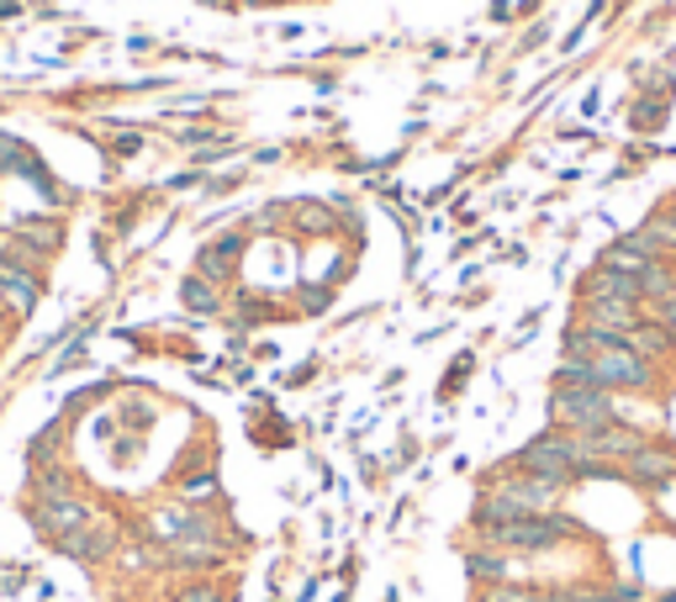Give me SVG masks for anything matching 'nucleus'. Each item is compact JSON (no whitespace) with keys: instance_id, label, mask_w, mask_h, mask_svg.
I'll return each mask as SVG.
<instances>
[{"instance_id":"32","label":"nucleus","mask_w":676,"mask_h":602,"mask_svg":"<svg viewBox=\"0 0 676 602\" xmlns=\"http://www.w3.org/2000/svg\"><path fill=\"white\" fill-rule=\"evenodd\" d=\"M122 418H127L133 429H148V423H154V408H144V402H133V408H122Z\"/></svg>"},{"instance_id":"24","label":"nucleus","mask_w":676,"mask_h":602,"mask_svg":"<svg viewBox=\"0 0 676 602\" xmlns=\"http://www.w3.org/2000/svg\"><path fill=\"white\" fill-rule=\"evenodd\" d=\"M328 307H334V286H323V281L296 286V313H328Z\"/></svg>"},{"instance_id":"21","label":"nucleus","mask_w":676,"mask_h":602,"mask_svg":"<svg viewBox=\"0 0 676 602\" xmlns=\"http://www.w3.org/2000/svg\"><path fill=\"white\" fill-rule=\"evenodd\" d=\"M539 587L534 581H497V587H476V602H534Z\"/></svg>"},{"instance_id":"37","label":"nucleus","mask_w":676,"mask_h":602,"mask_svg":"<svg viewBox=\"0 0 676 602\" xmlns=\"http://www.w3.org/2000/svg\"><path fill=\"white\" fill-rule=\"evenodd\" d=\"M233 6H270V0H233Z\"/></svg>"},{"instance_id":"12","label":"nucleus","mask_w":676,"mask_h":602,"mask_svg":"<svg viewBox=\"0 0 676 602\" xmlns=\"http://www.w3.org/2000/svg\"><path fill=\"white\" fill-rule=\"evenodd\" d=\"M598 265L608 270H624V275H645V270L655 265V254H651V243H645V233L634 228V233H619V239L603 249V260Z\"/></svg>"},{"instance_id":"29","label":"nucleus","mask_w":676,"mask_h":602,"mask_svg":"<svg viewBox=\"0 0 676 602\" xmlns=\"http://www.w3.org/2000/svg\"><path fill=\"white\" fill-rule=\"evenodd\" d=\"M175 138H180L186 148H196V144H228V133H218V127H180Z\"/></svg>"},{"instance_id":"25","label":"nucleus","mask_w":676,"mask_h":602,"mask_svg":"<svg viewBox=\"0 0 676 602\" xmlns=\"http://www.w3.org/2000/svg\"><path fill=\"white\" fill-rule=\"evenodd\" d=\"M175 602H233V592L228 587H212V581H186L180 592H175Z\"/></svg>"},{"instance_id":"22","label":"nucleus","mask_w":676,"mask_h":602,"mask_svg":"<svg viewBox=\"0 0 676 602\" xmlns=\"http://www.w3.org/2000/svg\"><path fill=\"white\" fill-rule=\"evenodd\" d=\"M286 207L291 201H270V207H260V212H249L243 233H281V228H286Z\"/></svg>"},{"instance_id":"15","label":"nucleus","mask_w":676,"mask_h":602,"mask_svg":"<svg viewBox=\"0 0 676 602\" xmlns=\"http://www.w3.org/2000/svg\"><path fill=\"white\" fill-rule=\"evenodd\" d=\"M0 291H6L11 313L27 317L38 307V296H43V275H32V270H0Z\"/></svg>"},{"instance_id":"2","label":"nucleus","mask_w":676,"mask_h":602,"mask_svg":"<svg viewBox=\"0 0 676 602\" xmlns=\"http://www.w3.org/2000/svg\"><path fill=\"white\" fill-rule=\"evenodd\" d=\"M550 429H566V434H603L608 423H619V402L613 391H598V386H550Z\"/></svg>"},{"instance_id":"20","label":"nucleus","mask_w":676,"mask_h":602,"mask_svg":"<svg viewBox=\"0 0 676 602\" xmlns=\"http://www.w3.org/2000/svg\"><path fill=\"white\" fill-rule=\"evenodd\" d=\"M666 101L672 96H640L629 106V127H634V133H655V127L666 122Z\"/></svg>"},{"instance_id":"5","label":"nucleus","mask_w":676,"mask_h":602,"mask_svg":"<svg viewBox=\"0 0 676 602\" xmlns=\"http://www.w3.org/2000/svg\"><path fill=\"white\" fill-rule=\"evenodd\" d=\"M117 545H122V534H117V524H106V518H91L85 529L53 539V550L80 560V566H106V560L117 555Z\"/></svg>"},{"instance_id":"4","label":"nucleus","mask_w":676,"mask_h":602,"mask_svg":"<svg viewBox=\"0 0 676 602\" xmlns=\"http://www.w3.org/2000/svg\"><path fill=\"white\" fill-rule=\"evenodd\" d=\"M672 482H676V444L672 439H651L645 450H634V455L624 460V486L645 492V497H661Z\"/></svg>"},{"instance_id":"33","label":"nucleus","mask_w":676,"mask_h":602,"mask_svg":"<svg viewBox=\"0 0 676 602\" xmlns=\"http://www.w3.org/2000/svg\"><path fill=\"white\" fill-rule=\"evenodd\" d=\"M281 159H286V148H260L254 154V165H281Z\"/></svg>"},{"instance_id":"1","label":"nucleus","mask_w":676,"mask_h":602,"mask_svg":"<svg viewBox=\"0 0 676 602\" xmlns=\"http://www.w3.org/2000/svg\"><path fill=\"white\" fill-rule=\"evenodd\" d=\"M476 545H492L503 555H550V550H566V545H587L592 529L581 524L577 513H529V518H513V524H497V529H482L471 534Z\"/></svg>"},{"instance_id":"38","label":"nucleus","mask_w":676,"mask_h":602,"mask_svg":"<svg viewBox=\"0 0 676 602\" xmlns=\"http://www.w3.org/2000/svg\"><path fill=\"white\" fill-rule=\"evenodd\" d=\"M201 6H218V11H222V6H233V0H201Z\"/></svg>"},{"instance_id":"11","label":"nucleus","mask_w":676,"mask_h":602,"mask_svg":"<svg viewBox=\"0 0 676 602\" xmlns=\"http://www.w3.org/2000/svg\"><path fill=\"white\" fill-rule=\"evenodd\" d=\"M286 228L302 239H334L338 233V212L334 201H291L286 207Z\"/></svg>"},{"instance_id":"27","label":"nucleus","mask_w":676,"mask_h":602,"mask_svg":"<svg viewBox=\"0 0 676 602\" xmlns=\"http://www.w3.org/2000/svg\"><path fill=\"white\" fill-rule=\"evenodd\" d=\"M338 212V233H349V243H365V212L355 201H334Z\"/></svg>"},{"instance_id":"30","label":"nucleus","mask_w":676,"mask_h":602,"mask_svg":"<svg viewBox=\"0 0 676 602\" xmlns=\"http://www.w3.org/2000/svg\"><path fill=\"white\" fill-rule=\"evenodd\" d=\"M645 317H651V323H661V328L672 334V344H676V296H666V302H655V307H645Z\"/></svg>"},{"instance_id":"23","label":"nucleus","mask_w":676,"mask_h":602,"mask_svg":"<svg viewBox=\"0 0 676 602\" xmlns=\"http://www.w3.org/2000/svg\"><path fill=\"white\" fill-rule=\"evenodd\" d=\"M180 497L191 507H207V497H218V471H196V476H186L180 482Z\"/></svg>"},{"instance_id":"10","label":"nucleus","mask_w":676,"mask_h":602,"mask_svg":"<svg viewBox=\"0 0 676 602\" xmlns=\"http://www.w3.org/2000/svg\"><path fill=\"white\" fill-rule=\"evenodd\" d=\"M655 434H645V429H634V423H608L603 434H587V444H592V460H629L634 450H645Z\"/></svg>"},{"instance_id":"6","label":"nucleus","mask_w":676,"mask_h":602,"mask_svg":"<svg viewBox=\"0 0 676 602\" xmlns=\"http://www.w3.org/2000/svg\"><path fill=\"white\" fill-rule=\"evenodd\" d=\"M96 513H91V503H80V497H38L32 503V524H38V534L43 539H64V534H74V529H85Z\"/></svg>"},{"instance_id":"28","label":"nucleus","mask_w":676,"mask_h":602,"mask_svg":"<svg viewBox=\"0 0 676 602\" xmlns=\"http://www.w3.org/2000/svg\"><path fill=\"white\" fill-rule=\"evenodd\" d=\"M608 602H651V592H645L640 577H619V581H608Z\"/></svg>"},{"instance_id":"18","label":"nucleus","mask_w":676,"mask_h":602,"mask_svg":"<svg viewBox=\"0 0 676 602\" xmlns=\"http://www.w3.org/2000/svg\"><path fill=\"white\" fill-rule=\"evenodd\" d=\"M666 296H676V265L672 260H655V265L640 275V302L655 307V302H666Z\"/></svg>"},{"instance_id":"16","label":"nucleus","mask_w":676,"mask_h":602,"mask_svg":"<svg viewBox=\"0 0 676 602\" xmlns=\"http://www.w3.org/2000/svg\"><path fill=\"white\" fill-rule=\"evenodd\" d=\"M180 302H186V313H196V317H218L222 286H212L207 275H186V281H180Z\"/></svg>"},{"instance_id":"36","label":"nucleus","mask_w":676,"mask_h":602,"mask_svg":"<svg viewBox=\"0 0 676 602\" xmlns=\"http://www.w3.org/2000/svg\"><path fill=\"white\" fill-rule=\"evenodd\" d=\"M651 602H676V587H672V592H661V598H651Z\"/></svg>"},{"instance_id":"3","label":"nucleus","mask_w":676,"mask_h":602,"mask_svg":"<svg viewBox=\"0 0 676 602\" xmlns=\"http://www.w3.org/2000/svg\"><path fill=\"white\" fill-rule=\"evenodd\" d=\"M661 365L640 360L629 344H613V349H603V355H592V381L603 386V391H640V397H651L655 386H661V376H655Z\"/></svg>"},{"instance_id":"17","label":"nucleus","mask_w":676,"mask_h":602,"mask_svg":"<svg viewBox=\"0 0 676 602\" xmlns=\"http://www.w3.org/2000/svg\"><path fill=\"white\" fill-rule=\"evenodd\" d=\"M11 233H17V239H27L32 249H38V254H43V260H49L53 249L64 243V222H53V218H22L17 228H11Z\"/></svg>"},{"instance_id":"7","label":"nucleus","mask_w":676,"mask_h":602,"mask_svg":"<svg viewBox=\"0 0 676 602\" xmlns=\"http://www.w3.org/2000/svg\"><path fill=\"white\" fill-rule=\"evenodd\" d=\"M577 302H640V275H624V270L592 265L577 281ZM645 307V302H640Z\"/></svg>"},{"instance_id":"14","label":"nucleus","mask_w":676,"mask_h":602,"mask_svg":"<svg viewBox=\"0 0 676 602\" xmlns=\"http://www.w3.org/2000/svg\"><path fill=\"white\" fill-rule=\"evenodd\" d=\"M624 344L640 355V360H651V365H661V360H672L676 355V344H672V334L661 328V323H651V317H640L634 328L624 334Z\"/></svg>"},{"instance_id":"35","label":"nucleus","mask_w":676,"mask_h":602,"mask_svg":"<svg viewBox=\"0 0 676 602\" xmlns=\"http://www.w3.org/2000/svg\"><path fill=\"white\" fill-rule=\"evenodd\" d=\"M661 212H666V218H672V228H676V196H666V201H661Z\"/></svg>"},{"instance_id":"26","label":"nucleus","mask_w":676,"mask_h":602,"mask_svg":"<svg viewBox=\"0 0 676 602\" xmlns=\"http://www.w3.org/2000/svg\"><path fill=\"white\" fill-rule=\"evenodd\" d=\"M471 370H476V355H471V349H465V355H455V360H450V376H444V386H439V397L450 402L460 386L471 381Z\"/></svg>"},{"instance_id":"13","label":"nucleus","mask_w":676,"mask_h":602,"mask_svg":"<svg viewBox=\"0 0 676 602\" xmlns=\"http://www.w3.org/2000/svg\"><path fill=\"white\" fill-rule=\"evenodd\" d=\"M640 317H645V307H640V302H577V323L613 328V334H629Z\"/></svg>"},{"instance_id":"9","label":"nucleus","mask_w":676,"mask_h":602,"mask_svg":"<svg viewBox=\"0 0 676 602\" xmlns=\"http://www.w3.org/2000/svg\"><path fill=\"white\" fill-rule=\"evenodd\" d=\"M460 566H465V581L471 587H497V581H513V555L492 550V545H460Z\"/></svg>"},{"instance_id":"34","label":"nucleus","mask_w":676,"mask_h":602,"mask_svg":"<svg viewBox=\"0 0 676 602\" xmlns=\"http://www.w3.org/2000/svg\"><path fill=\"white\" fill-rule=\"evenodd\" d=\"M513 17V0H492V22H507Z\"/></svg>"},{"instance_id":"31","label":"nucleus","mask_w":676,"mask_h":602,"mask_svg":"<svg viewBox=\"0 0 676 602\" xmlns=\"http://www.w3.org/2000/svg\"><path fill=\"white\" fill-rule=\"evenodd\" d=\"M138 148H144V133H117V138H112V154H117V159H133Z\"/></svg>"},{"instance_id":"8","label":"nucleus","mask_w":676,"mask_h":602,"mask_svg":"<svg viewBox=\"0 0 676 602\" xmlns=\"http://www.w3.org/2000/svg\"><path fill=\"white\" fill-rule=\"evenodd\" d=\"M249 249V233H228V239H212L201 254H196V275H207L212 286H228L239 275V260Z\"/></svg>"},{"instance_id":"19","label":"nucleus","mask_w":676,"mask_h":602,"mask_svg":"<svg viewBox=\"0 0 676 602\" xmlns=\"http://www.w3.org/2000/svg\"><path fill=\"white\" fill-rule=\"evenodd\" d=\"M534 602H608V581H560V587H539Z\"/></svg>"}]
</instances>
